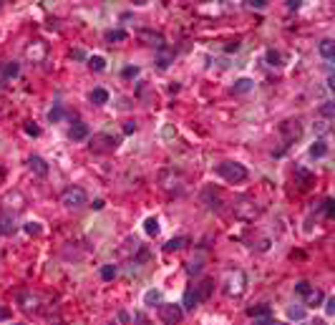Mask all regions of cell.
<instances>
[{"instance_id": "obj_1", "label": "cell", "mask_w": 335, "mask_h": 325, "mask_svg": "<svg viewBox=\"0 0 335 325\" xmlns=\"http://www.w3.org/2000/svg\"><path fill=\"white\" fill-rule=\"evenodd\" d=\"M217 174L229 184H240L247 179V169L240 161H222V164H217Z\"/></svg>"}, {"instance_id": "obj_2", "label": "cell", "mask_w": 335, "mask_h": 325, "mask_svg": "<svg viewBox=\"0 0 335 325\" xmlns=\"http://www.w3.org/2000/svg\"><path fill=\"white\" fill-rule=\"evenodd\" d=\"M244 285H247V277H244L242 270H229L227 277H224V285H222V293L227 297H237L244 293Z\"/></svg>"}, {"instance_id": "obj_3", "label": "cell", "mask_w": 335, "mask_h": 325, "mask_svg": "<svg viewBox=\"0 0 335 325\" xmlns=\"http://www.w3.org/2000/svg\"><path fill=\"white\" fill-rule=\"evenodd\" d=\"M89 149H91L93 154H111V151L119 149V136H114L109 131H101V134H96L91 139Z\"/></svg>"}, {"instance_id": "obj_4", "label": "cell", "mask_w": 335, "mask_h": 325, "mask_svg": "<svg viewBox=\"0 0 335 325\" xmlns=\"http://www.w3.org/2000/svg\"><path fill=\"white\" fill-rule=\"evenodd\" d=\"M61 205L68 209H81L89 205V194L81 187H68L61 192Z\"/></svg>"}, {"instance_id": "obj_5", "label": "cell", "mask_w": 335, "mask_h": 325, "mask_svg": "<svg viewBox=\"0 0 335 325\" xmlns=\"http://www.w3.org/2000/svg\"><path fill=\"white\" fill-rule=\"evenodd\" d=\"M280 136H282L285 147L295 144V141L303 136V124H300L298 118H285V121L280 124Z\"/></svg>"}, {"instance_id": "obj_6", "label": "cell", "mask_w": 335, "mask_h": 325, "mask_svg": "<svg viewBox=\"0 0 335 325\" xmlns=\"http://www.w3.org/2000/svg\"><path fill=\"white\" fill-rule=\"evenodd\" d=\"M184 318L182 305H174V302H161L159 305V320L164 325H179Z\"/></svg>"}, {"instance_id": "obj_7", "label": "cell", "mask_w": 335, "mask_h": 325, "mask_svg": "<svg viewBox=\"0 0 335 325\" xmlns=\"http://www.w3.org/2000/svg\"><path fill=\"white\" fill-rule=\"evenodd\" d=\"M48 56V46L43 43V40H31L28 46H26V58L33 60V63H43Z\"/></svg>"}, {"instance_id": "obj_8", "label": "cell", "mask_w": 335, "mask_h": 325, "mask_svg": "<svg viewBox=\"0 0 335 325\" xmlns=\"http://www.w3.org/2000/svg\"><path fill=\"white\" fill-rule=\"evenodd\" d=\"M38 295L33 293V290H20L18 293V305H20V310L23 313H35L38 310Z\"/></svg>"}, {"instance_id": "obj_9", "label": "cell", "mask_w": 335, "mask_h": 325, "mask_svg": "<svg viewBox=\"0 0 335 325\" xmlns=\"http://www.w3.org/2000/svg\"><path fill=\"white\" fill-rule=\"evenodd\" d=\"M3 205H5V212L13 209V214H15V212H20V209L26 207V197L15 189V192H8V194L3 197Z\"/></svg>"}, {"instance_id": "obj_10", "label": "cell", "mask_w": 335, "mask_h": 325, "mask_svg": "<svg viewBox=\"0 0 335 325\" xmlns=\"http://www.w3.org/2000/svg\"><path fill=\"white\" fill-rule=\"evenodd\" d=\"M292 179H295V184H298L300 189H310V187L315 184V174H312L310 169H305V167H295Z\"/></svg>"}, {"instance_id": "obj_11", "label": "cell", "mask_w": 335, "mask_h": 325, "mask_svg": "<svg viewBox=\"0 0 335 325\" xmlns=\"http://www.w3.org/2000/svg\"><path fill=\"white\" fill-rule=\"evenodd\" d=\"M18 232V222H15V214L13 212H3L0 214V235L10 237Z\"/></svg>"}, {"instance_id": "obj_12", "label": "cell", "mask_w": 335, "mask_h": 325, "mask_svg": "<svg viewBox=\"0 0 335 325\" xmlns=\"http://www.w3.org/2000/svg\"><path fill=\"white\" fill-rule=\"evenodd\" d=\"M139 40L146 43V46H154L156 51L166 46V43H164V35H161L159 30H141V33H139Z\"/></svg>"}, {"instance_id": "obj_13", "label": "cell", "mask_w": 335, "mask_h": 325, "mask_svg": "<svg viewBox=\"0 0 335 325\" xmlns=\"http://www.w3.org/2000/svg\"><path fill=\"white\" fill-rule=\"evenodd\" d=\"M28 167H31L33 174H38V177H46L48 169H51L48 161H46L43 156H38V154H31V156H28Z\"/></svg>"}, {"instance_id": "obj_14", "label": "cell", "mask_w": 335, "mask_h": 325, "mask_svg": "<svg viewBox=\"0 0 335 325\" xmlns=\"http://www.w3.org/2000/svg\"><path fill=\"white\" fill-rule=\"evenodd\" d=\"M89 124H83V121H76L73 126H71V131H68V136L73 139V141H83V139H89Z\"/></svg>"}, {"instance_id": "obj_15", "label": "cell", "mask_w": 335, "mask_h": 325, "mask_svg": "<svg viewBox=\"0 0 335 325\" xmlns=\"http://www.w3.org/2000/svg\"><path fill=\"white\" fill-rule=\"evenodd\" d=\"M194 290H197V295H199V300L204 302V300H210L214 293V280L212 277H204L199 285H194Z\"/></svg>"}, {"instance_id": "obj_16", "label": "cell", "mask_w": 335, "mask_h": 325, "mask_svg": "<svg viewBox=\"0 0 335 325\" xmlns=\"http://www.w3.org/2000/svg\"><path fill=\"white\" fill-rule=\"evenodd\" d=\"M169 63H174V48L164 46V48L156 51V66H159V68H166Z\"/></svg>"}, {"instance_id": "obj_17", "label": "cell", "mask_w": 335, "mask_h": 325, "mask_svg": "<svg viewBox=\"0 0 335 325\" xmlns=\"http://www.w3.org/2000/svg\"><path fill=\"white\" fill-rule=\"evenodd\" d=\"M199 302H202V300H199V295H197V290H194V288H186V290H184L182 305L186 308V310H194Z\"/></svg>"}, {"instance_id": "obj_18", "label": "cell", "mask_w": 335, "mask_h": 325, "mask_svg": "<svg viewBox=\"0 0 335 325\" xmlns=\"http://www.w3.org/2000/svg\"><path fill=\"white\" fill-rule=\"evenodd\" d=\"M0 73H3V78H5V81H10V78H15V76L20 73V63L8 60V63H3V66H0Z\"/></svg>"}, {"instance_id": "obj_19", "label": "cell", "mask_w": 335, "mask_h": 325, "mask_svg": "<svg viewBox=\"0 0 335 325\" xmlns=\"http://www.w3.org/2000/svg\"><path fill=\"white\" fill-rule=\"evenodd\" d=\"M303 300H305V305H307V308H318V305L325 300V295H323V290L312 288L310 293H305V295H303Z\"/></svg>"}, {"instance_id": "obj_20", "label": "cell", "mask_w": 335, "mask_h": 325, "mask_svg": "<svg viewBox=\"0 0 335 325\" xmlns=\"http://www.w3.org/2000/svg\"><path fill=\"white\" fill-rule=\"evenodd\" d=\"M192 239L189 237H172L166 245H164V252H177V250H182V247H186Z\"/></svg>"}, {"instance_id": "obj_21", "label": "cell", "mask_w": 335, "mask_h": 325, "mask_svg": "<svg viewBox=\"0 0 335 325\" xmlns=\"http://www.w3.org/2000/svg\"><path fill=\"white\" fill-rule=\"evenodd\" d=\"M320 56H323L325 60L335 58V43L330 40V38H323V40H320Z\"/></svg>"}, {"instance_id": "obj_22", "label": "cell", "mask_w": 335, "mask_h": 325, "mask_svg": "<svg viewBox=\"0 0 335 325\" xmlns=\"http://www.w3.org/2000/svg\"><path fill=\"white\" fill-rule=\"evenodd\" d=\"M247 315L249 318H265V315H273V308L270 305H252V308H247Z\"/></svg>"}, {"instance_id": "obj_23", "label": "cell", "mask_w": 335, "mask_h": 325, "mask_svg": "<svg viewBox=\"0 0 335 325\" xmlns=\"http://www.w3.org/2000/svg\"><path fill=\"white\" fill-rule=\"evenodd\" d=\"M89 101L96 104V106H103V104H109V91L106 89H93L89 93Z\"/></svg>"}, {"instance_id": "obj_24", "label": "cell", "mask_w": 335, "mask_h": 325, "mask_svg": "<svg viewBox=\"0 0 335 325\" xmlns=\"http://www.w3.org/2000/svg\"><path fill=\"white\" fill-rule=\"evenodd\" d=\"M325 154H328V144H325L323 139L312 141V147H310V156H315V159H323Z\"/></svg>"}, {"instance_id": "obj_25", "label": "cell", "mask_w": 335, "mask_h": 325, "mask_svg": "<svg viewBox=\"0 0 335 325\" xmlns=\"http://www.w3.org/2000/svg\"><path fill=\"white\" fill-rule=\"evenodd\" d=\"M126 38H129V33H126V30H121V28L106 30V40H109V43H123Z\"/></svg>"}, {"instance_id": "obj_26", "label": "cell", "mask_w": 335, "mask_h": 325, "mask_svg": "<svg viewBox=\"0 0 335 325\" xmlns=\"http://www.w3.org/2000/svg\"><path fill=\"white\" fill-rule=\"evenodd\" d=\"M252 86H255L252 78H237L232 86V93H247V91H252Z\"/></svg>"}, {"instance_id": "obj_27", "label": "cell", "mask_w": 335, "mask_h": 325, "mask_svg": "<svg viewBox=\"0 0 335 325\" xmlns=\"http://www.w3.org/2000/svg\"><path fill=\"white\" fill-rule=\"evenodd\" d=\"M159 230H161V227H159V219H156V217H146V219H144V232L149 237H156Z\"/></svg>"}, {"instance_id": "obj_28", "label": "cell", "mask_w": 335, "mask_h": 325, "mask_svg": "<svg viewBox=\"0 0 335 325\" xmlns=\"http://www.w3.org/2000/svg\"><path fill=\"white\" fill-rule=\"evenodd\" d=\"M23 230H26V235L31 237H38L40 232H43V227H40V222H35V219H31V222H26L23 225Z\"/></svg>"}, {"instance_id": "obj_29", "label": "cell", "mask_w": 335, "mask_h": 325, "mask_svg": "<svg viewBox=\"0 0 335 325\" xmlns=\"http://www.w3.org/2000/svg\"><path fill=\"white\" fill-rule=\"evenodd\" d=\"M89 60V68L91 71H103L106 68V58L103 56H91V58H86Z\"/></svg>"}, {"instance_id": "obj_30", "label": "cell", "mask_w": 335, "mask_h": 325, "mask_svg": "<svg viewBox=\"0 0 335 325\" xmlns=\"http://www.w3.org/2000/svg\"><path fill=\"white\" fill-rule=\"evenodd\" d=\"M63 114H66V111H63V106H61V104H56V106L48 111V121H51V124H58V121L63 118Z\"/></svg>"}, {"instance_id": "obj_31", "label": "cell", "mask_w": 335, "mask_h": 325, "mask_svg": "<svg viewBox=\"0 0 335 325\" xmlns=\"http://www.w3.org/2000/svg\"><path fill=\"white\" fill-rule=\"evenodd\" d=\"M265 58H267L270 66H282V53H280V51H275V48H270V51L265 53Z\"/></svg>"}, {"instance_id": "obj_32", "label": "cell", "mask_w": 335, "mask_h": 325, "mask_svg": "<svg viewBox=\"0 0 335 325\" xmlns=\"http://www.w3.org/2000/svg\"><path fill=\"white\" fill-rule=\"evenodd\" d=\"M116 272H119L116 265H103V267H101V277H103L106 282H109V280H114V277H116Z\"/></svg>"}, {"instance_id": "obj_33", "label": "cell", "mask_w": 335, "mask_h": 325, "mask_svg": "<svg viewBox=\"0 0 335 325\" xmlns=\"http://www.w3.org/2000/svg\"><path fill=\"white\" fill-rule=\"evenodd\" d=\"M320 114L325 118H333L335 116V106H333V101H325L323 106H320Z\"/></svg>"}, {"instance_id": "obj_34", "label": "cell", "mask_w": 335, "mask_h": 325, "mask_svg": "<svg viewBox=\"0 0 335 325\" xmlns=\"http://www.w3.org/2000/svg\"><path fill=\"white\" fill-rule=\"evenodd\" d=\"M202 257H197V260H192V262H189V265H186V272H189V275H197V272H202Z\"/></svg>"}, {"instance_id": "obj_35", "label": "cell", "mask_w": 335, "mask_h": 325, "mask_svg": "<svg viewBox=\"0 0 335 325\" xmlns=\"http://www.w3.org/2000/svg\"><path fill=\"white\" fill-rule=\"evenodd\" d=\"M287 318H292V320H305V308H290V310H287Z\"/></svg>"}, {"instance_id": "obj_36", "label": "cell", "mask_w": 335, "mask_h": 325, "mask_svg": "<svg viewBox=\"0 0 335 325\" xmlns=\"http://www.w3.org/2000/svg\"><path fill=\"white\" fill-rule=\"evenodd\" d=\"M323 212H325V217H333L335 214V202L328 197V199H323Z\"/></svg>"}, {"instance_id": "obj_37", "label": "cell", "mask_w": 335, "mask_h": 325, "mask_svg": "<svg viewBox=\"0 0 335 325\" xmlns=\"http://www.w3.org/2000/svg\"><path fill=\"white\" fill-rule=\"evenodd\" d=\"M23 131L28 134V136H40V129L33 124V121H26V126H23Z\"/></svg>"}, {"instance_id": "obj_38", "label": "cell", "mask_w": 335, "mask_h": 325, "mask_svg": "<svg viewBox=\"0 0 335 325\" xmlns=\"http://www.w3.org/2000/svg\"><path fill=\"white\" fill-rule=\"evenodd\" d=\"M310 290H312V285H310L307 280H300V282L295 285V293H298V295H305V293H310Z\"/></svg>"}, {"instance_id": "obj_39", "label": "cell", "mask_w": 335, "mask_h": 325, "mask_svg": "<svg viewBox=\"0 0 335 325\" xmlns=\"http://www.w3.org/2000/svg\"><path fill=\"white\" fill-rule=\"evenodd\" d=\"M121 76L123 78H136V76H139V66H126L121 71Z\"/></svg>"}, {"instance_id": "obj_40", "label": "cell", "mask_w": 335, "mask_h": 325, "mask_svg": "<svg viewBox=\"0 0 335 325\" xmlns=\"http://www.w3.org/2000/svg\"><path fill=\"white\" fill-rule=\"evenodd\" d=\"M159 300H161V293H159V290H149V293L144 295V302H149V305H152V302H159Z\"/></svg>"}, {"instance_id": "obj_41", "label": "cell", "mask_w": 335, "mask_h": 325, "mask_svg": "<svg viewBox=\"0 0 335 325\" xmlns=\"http://www.w3.org/2000/svg\"><path fill=\"white\" fill-rule=\"evenodd\" d=\"M252 325H275V320L270 315H265V318H252Z\"/></svg>"}, {"instance_id": "obj_42", "label": "cell", "mask_w": 335, "mask_h": 325, "mask_svg": "<svg viewBox=\"0 0 335 325\" xmlns=\"http://www.w3.org/2000/svg\"><path fill=\"white\" fill-rule=\"evenodd\" d=\"M244 5H247V8H265L267 0H244Z\"/></svg>"}, {"instance_id": "obj_43", "label": "cell", "mask_w": 335, "mask_h": 325, "mask_svg": "<svg viewBox=\"0 0 335 325\" xmlns=\"http://www.w3.org/2000/svg\"><path fill=\"white\" fill-rule=\"evenodd\" d=\"M325 313H328V315L335 313V297H328V300H325Z\"/></svg>"}, {"instance_id": "obj_44", "label": "cell", "mask_w": 335, "mask_h": 325, "mask_svg": "<svg viewBox=\"0 0 335 325\" xmlns=\"http://www.w3.org/2000/svg\"><path fill=\"white\" fill-rule=\"evenodd\" d=\"M134 131H136V124H134V121H126V124H123V134H134Z\"/></svg>"}, {"instance_id": "obj_45", "label": "cell", "mask_w": 335, "mask_h": 325, "mask_svg": "<svg viewBox=\"0 0 335 325\" xmlns=\"http://www.w3.org/2000/svg\"><path fill=\"white\" fill-rule=\"evenodd\" d=\"M10 318V308H0V323H5Z\"/></svg>"}, {"instance_id": "obj_46", "label": "cell", "mask_w": 335, "mask_h": 325, "mask_svg": "<svg viewBox=\"0 0 335 325\" xmlns=\"http://www.w3.org/2000/svg\"><path fill=\"white\" fill-rule=\"evenodd\" d=\"M71 56H73V58H76V60H86V53H83L81 48H76V51H73Z\"/></svg>"}, {"instance_id": "obj_47", "label": "cell", "mask_w": 335, "mask_h": 325, "mask_svg": "<svg viewBox=\"0 0 335 325\" xmlns=\"http://www.w3.org/2000/svg\"><path fill=\"white\" fill-rule=\"evenodd\" d=\"M134 323H139V325H149V320H146V318H144L141 313H136V315H134Z\"/></svg>"}, {"instance_id": "obj_48", "label": "cell", "mask_w": 335, "mask_h": 325, "mask_svg": "<svg viewBox=\"0 0 335 325\" xmlns=\"http://www.w3.org/2000/svg\"><path fill=\"white\" fill-rule=\"evenodd\" d=\"M300 5H303L300 0H287V8H290V10H298Z\"/></svg>"}, {"instance_id": "obj_49", "label": "cell", "mask_w": 335, "mask_h": 325, "mask_svg": "<svg viewBox=\"0 0 335 325\" xmlns=\"http://www.w3.org/2000/svg\"><path fill=\"white\" fill-rule=\"evenodd\" d=\"M103 205H106L103 199H93V205H91V207H93V209H103Z\"/></svg>"}, {"instance_id": "obj_50", "label": "cell", "mask_w": 335, "mask_h": 325, "mask_svg": "<svg viewBox=\"0 0 335 325\" xmlns=\"http://www.w3.org/2000/svg\"><path fill=\"white\" fill-rule=\"evenodd\" d=\"M237 48H240V40H232V43L227 46V51H237Z\"/></svg>"}, {"instance_id": "obj_51", "label": "cell", "mask_w": 335, "mask_h": 325, "mask_svg": "<svg viewBox=\"0 0 335 325\" xmlns=\"http://www.w3.org/2000/svg\"><path fill=\"white\" fill-rule=\"evenodd\" d=\"M307 325H325V323H323V320H310Z\"/></svg>"}, {"instance_id": "obj_52", "label": "cell", "mask_w": 335, "mask_h": 325, "mask_svg": "<svg viewBox=\"0 0 335 325\" xmlns=\"http://www.w3.org/2000/svg\"><path fill=\"white\" fill-rule=\"evenodd\" d=\"M3 86H5V78H3V73H0V89H3Z\"/></svg>"}, {"instance_id": "obj_53", "label": "cell", "mask_w": 335, "mask_h": 325, "mask_svg": "<svg viewBox=\"0 0 335 325\" xmlns=\"http://www.w3.org/2000/svg\"><path fill=\"white\" fill-rule=\"evenodd\" d=\"M10 325H23V323H10Z\"/></svg>"}, {"instance_id": "obj_54", "label": "cell", "mask_w": 335, "mask_h": 325, "mask_svg": "<svg viewBox=\"0 0 335 325\" xmlns=\"http://www.w3.org/2000/svg\"><path fill=\"white\" fill-rule=\"evenodd\" d=\"M275 325H285V323H275Z\"/></svg>"}, {"instance_id": "obj_55", "label": "cell", "mask_w": 335, "mask_h": 325, "mask_svg": "<svg viewBox=\"0 0 335 325\" xmlns=\"http://www.w3.org/2000/svg\"><path fill=\"white\" fill-rule=\"evenodd\" d=\"M109 325H119V323H109Z\"/></svg>"}]
</instances>
